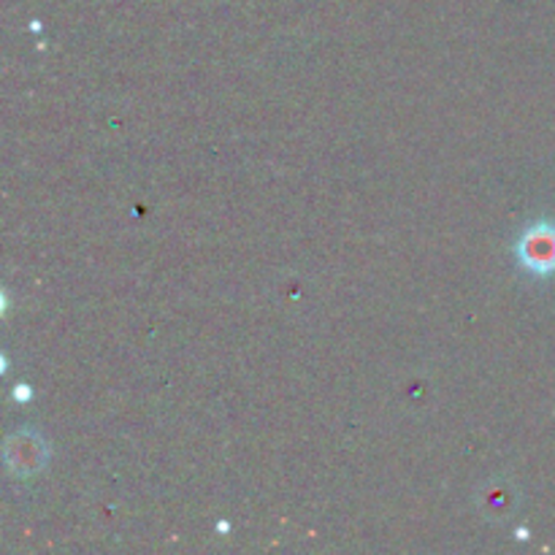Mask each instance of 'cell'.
I'll list each match as a JSON object with an SVG mask.
<instances>
[{
  "instance_id": "cell-1",
  "label": "cell",
  "mask_w": 555,
  "mask_h": 555,
  "mask_svg": "<svg viewBox=\"0 0 555 555\" xmlns=\"http://www.w3.org/2000/svg\"><path fill=\"white\" fill-rule=\"evenodd\" d=\"M518 258L524 269L534 274L555 271V225H537L526 231L518 244Z\"/></svg>"
}]
</instances>
